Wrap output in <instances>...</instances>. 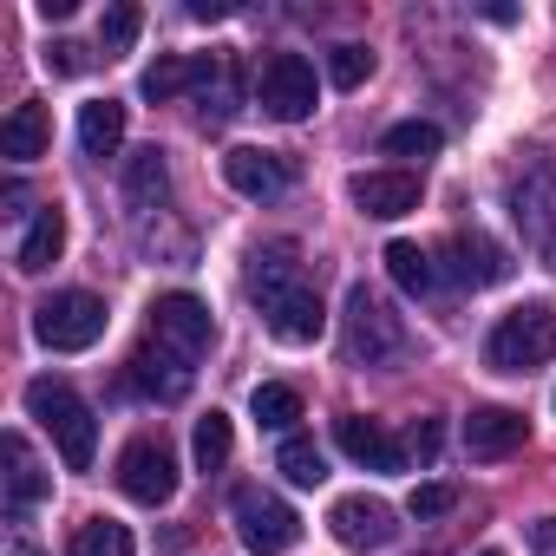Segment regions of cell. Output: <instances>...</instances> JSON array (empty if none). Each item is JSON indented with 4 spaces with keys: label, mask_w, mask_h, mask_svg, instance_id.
<instances>
[{
    "label": "cell",
    "mask_w": 556,
    "mask_h": 556,
    "mask_svg": "<svg viewBox=\"0 0 556 556\" xmlns=\"http://www.w3.org/2000/svg\"><path fill=\"white\" fill-rule=\"evenodd\" d=\"M125 197H131V210H157L170 197V164H164L157 144H144V151L125 157Z\"/></svg>",
    "instance_id": "21"
},
{
    "label": "cell",
    "mask_w": 556,
    "mask_h": 556,
    "mask_svg": "<svg viewBox=\"0 0 556 556\" xmlns=\"http://www.w3.org/2000/svg\"><path fill=\"white\" fill-rule=\"evenodd\" d=\"M478 556H504V549H478Z\"/></svg>",
    "instance_id": "38"
},
{
    "label": "cell",
    "mask_w": 556,
    "mask_h": 556,
    "mask_svg": "<svg viewBox=\"0 0 556 556\" xmlns=\"http://www.w3.org/2000/svg\"><path fill=\"white\" fill-rule=\"evenodd\" d=\"M439 144H445V131H439V125H426V118H406V125H393V131L380 138V151H387V157H419V164H426V157H439Z\"/></svg>",
    "instance_id": "27"
},
{
    "label": "cell",
    "mask_w": 556,
    "mask_h": 556,
    "mask_svg": "<svg viewBox=\"0 0 556 556\" xmlns=\"http://www.w3.org/2000/svg\"><path fill=\"white\" fill-rule=\"evenodd\" d=\"M40 60H47V73H60V79H79V73L92 66V53H86L79 40H53V47H47Z\"/></svg>",
    "instance_id": "33"
},
{
    "label": "cell",
    "mask_w": 556,
    "mask_h": 556,
    "mask_svg": "<svg viewBox=\"0 0 556 556\" xmlns=\"http://www.w3.org/2000/svg\"><path fill=\"white\" fill-rule=\"evenodd\" d=\"M543 262H549V268H556V236H543Z\"/></svg>",
    "instance_id": "37"
},
{
    "label": "cell",
    "mask_w": 556,
    "mask_h": 556,
    "mask_svg": "<svg viewBox=\"0 0 556 556\" xmlns=\"http://www.w3.org/2000/svg\"><path fill=\"white\" fill-rule=\"evenodd\" d=\"M523 413H510V406H471V419H465V452L471 458H510L517 445H523Z\"/></svg>",
    "instance_id": "16"
},
{
    "label": "cell",
    "mask_w": 556,
    "mask_h": 556,
    "mask_svg": "<svg viewBox=\"0 0 556 556\" xmlns=\"http://www.w3.org/2000/svg\"><path fill=\"white\" fill-rule=\"evenodd\" d=\"M151 341H157L164 354H177V361H197V354H210L216 321H210V308H203L197 295L170 289V295L151 302Z\"/></svg>",
    "instance_id": "7"
},
{
    "label": "cell",
    "mask_w": 556,
    "mask_h": 556,
    "mask_svg": "<svg viewBox=\"0 0 556 556\" xmlns=\"http://www.w3.org/2000/svg\"><path fill=\"white\" fill-rule=\"evenodd\" d=\"M66 556H131V530L112 517H86L66 543Z\"/></svg>",
    "instance_id": "26"
},
{
    "label": "cell",
    "mask_w": 556,
    "mask_h": 556,
    "mask_svg": "<svg viewBox=\"0 0 556 556\" xmlns=\"http://www.w3.org/2000/svg\"><path fill=\"white\" fill-rule=\"evenodd\" d=\"M255 99L268 118H282V125H302L315 112V66L302 53H268L262 60V79H255Z\"/></svg>",
    "instance_id": "8"
},
{
    "label": "cell",
    "mask_w": 556,
    "mask_h": 556,
    "mask_svg": "<svg viewBox=\"0 0 556 556\" xmlns=\"http://www.w3.org/2000/svg\"><path fill=\"white\" fill-rule=\"evenodd\" d=\"M236 536H242V549H255V556H289L295 543H302V517L275 497V491H255V484H242L236 491Z\"/></svg>",
    "instance_id": "6"
},
{
    "label": "cell",
    "mask_w": 556,
    "mask_h": 556,
    "mask_svg": "<svg viewBox=\"0 0 556 556\" xmlns=\"http://www.w3.org/2000/svg\"><path fill=\"white\" fill-rule=\"evenodd\" d=\"M47 144H53V118H47V105H14L8 112V125H0V157H14V164H34V157H47Z\"/></svg>",
    "instance_id": "19"
},
{
    "label": "cell",
    "mask_w": 556,
    "mask_h": 556,
    "mask_svg": "<svg viewBox=\"0 0 556 556\" xmlns=\"http://www.w3.org/2000/svg\"><path fill=\"white\" fill-rule=\"evenodd\" d=\"M190 92H197V118H203V125H229V118L242 112V73H236V53H229V47L203 53Z\"/></svg>",
    "instance_id": "11"
},
{
    "label": "cell",
    "mask_w": 556,
    "mask_h": 556,
    "mask_svg": "<svg viewBox=\"0 0 556 556\" xmlns=\"http://www.w3.org/2000/svg\"><path fill=\"white\" fill-rule=\"evenodd\" d=\"M341 348H348L354 367H393L406 354V321L367 282H354L348 289V308H341Z\"/></svg>",
    "instance_id": "4"
},
{
    "label": "cell",
    "mask_w": 556,
    "mask_h": 556,
    "mask_svg": "<svg viewBox=\"0 0 556 556\" xmlns=\"http://www.w3.org/2000/svg\"><path fill=\"white\" fill-rule=\"evenodd\" d=\"M190 14H197V21H223V14H229V0H190Z\"/></svg>",
    "instance_id": "36"
},
{
    "label": "cell",
    "mask_w": 556,
    "mask_h": 556,
    "mask_svg": "<svg viewBox=\"0 0 556 556\" xmlns=\"http://www.w3.org/2000/svg\"><path fill=\"white\" fill-rule=\"evenodd\" d=\"M367 79H374V53L367 47H334L328 53V86L334 92H361Z\"/></svg>",
    "instance_id": "30"
},
{
    "label": "cell",
    "mask_w": 556,
    "mask_h": 556,
    "mask_svg": "<svg viewBox=\"0 0 556 556\" xmlns=\"http://www.w3.org/2000/svg\"><path fill=\"white\" fill-rule=\"evenodd\" d=\"M0 458H8V510L14 517H27L40 497H47V471H40V458H34V445L21 439V432H8V439H0Z\"/></svg>",
    "instance_id": "18"
},
{
    "label": "cell",
    "mask_w": 556,
    "mask_h": 556,
    "mask_svg": "<svg viewBox=\"0 0 556 556\" xmlns=\"http://www.w3.org/2000/svg\"><path fill=\"white\" fill-rule=\"evenodd\" d=\"M118 491L131 497V504H170L177 497V458H170V445L164 439H131L125 452H118Z\"/></svg>",
    "instance_id": "9"
},
{
    "label": "cell",
    "mask_w": 556,
    "mask_h": 556,
    "mask_svg": "<svg viewBox=\"0 0 556 556\" xmlns=\"http://www.w3.org/2000/svg\"><path fill=\"white\" fill-rule=\"evenodd\" d=\"M556 361V302H523L484 334V367L491 374H536Z\"/></svg>",
    "instance_id": "2"
},
{
    "label": "cell",
    "mask_w": 556,
    "mask_h": 556,
    "mask_svg": "<svg viewBox=\"0 0 556 556\" xmlns=\"http://www.w3.org/2000/svg\"><path fill=\"white\" fill-rule=\"evenodd\" d=\"M118 144H125V105H118V99L79 105V151H86V157H112Z\"/></svg>",
    "instance_id": "22"
},
{
    "label": "cell",
    "mask_w": 556,
    "mask_h": 556,
    "mask_svg": "<svg viewBox=\"0 0 556 556\" xmlns=\"http://www.w3.org/2000/svg\"><path fill=\"white\" fill-rule=\"evenodd\" d=\"M439 445H445L439 419H419V426H413V452H419V465H432V458H439Z\"/></svg>",
    "instance_id": "34"
},
{
    "label": "cell",
    "mask_w": 556,
    "mask_h": 556,
    "mask_svg": "<svg viewBox=\"0 0 556 556\" xmlns=\"http://www.w3.org/2000/svg\"><path fill=\"white\" fill-rule=\"evenodd\" d=\"M249 295L262 302V321H268V334L282 341V348L321 341L328 308H321V295L302 282V262H295L289 242H275V249H255V255H249Z\"/></svg>",
    "instance_id": "1"
},
{
    "label": "cell",
    "mask_w": 556,
    "mask_h": 556,
    "mask_svg": "<svg viewBox=\"0 0 556 556\" xmlns=\"http://www.w3.org/2000/svg\"><path fill=\"white\" fill-rule=\"evenodd\" d=\"M190 79H197V60H157L151 73H144V99L151 105H164V99H177V92H190Z\"/></svg>",
    "instance_id": "31"
},
{
    "label": "cell",
    "mask_w": 556,
    "mask_h": 556,
    "mask_svg": "<svg viewBox=\"0 0 556 556\" xmlns=\"http://www.w3.org/2000/svg\"><path fill=\"white\" fill-rule=\"evenodd\" d=\"M249 413H255V426L262 432H295V419H302V393L295 387H255V400H249Z\"/></svg>",
    "instance_id": "25"
},
{
    "label": "cell",
    "mask_w": 556,
    "mask_h": 556,
    "mask_svg": "<svg viewBox=\"0 0 556 556\" xmlns=\"http://www.w3.org/2000/svg\"><path fill=\"white\" fill-rule=\"evenodd\" d=\"M387 275L406 295H432L439 289V268H432V255L419 242H387Z\"/></svg>",
    "instance_id": "23"
},
{
    "label": "cell",
    "mask_w": 556,
    "mask_h": 556,
    "mask_svg": "<svg viewBox=\"0 0 556 556\" xmlns=\"http://www.w3.org/2000/svg\"><path fill=\"white\" fill-rule=\"evenodd\" d=\"M275 471H282L289 484H302V491H315V484L328 478V458H321V445H315V439L289 432V439H282V452H275Z\"/></svg>",
    "instance_id": "24"
},
{
    "label": "cell",
    "mask_w": 556,
    "mask_h": 556,
    "mask_svg": "<svg viewBox=\"0 0 556 556\" xmlns=\"http://www.w3.org/2000/svg\"><path fill=\"white\" fill-rule=\"evenodd\" d=\"M328 530H334V543H348V549H387V543L400 536V510H393L387 497L354 491V497H334Z\"/></svg>",
    "instance_id": "10"
},
{
    "label": "cell",
    "mask_w": 556,
    "mask_h": 556,
    "mask_svg": "<svg viewBox=\"0 0 556 556\" xmlns=\"http://www.w3.org/2000/svg\"><path fill=\"white\" fill-rule=\"evenodd\" d=\"M105 302L99 295H86V289H60V295H47L40 308H34V341L40 348H53V354H86V348H99L105 341Z\"/></svg>",
    "instance_id": "5"
},
{
    "label": "cell",
    "mask_w": 556,
    "mask_h": 556,
    "mask_svg": "<svg viewBox=\"0 0 556 556\" xmlns=\"http://www.w3.org/2000/svg\"><path fill=\"white\" fill-rule=\"evenodd\" d=\"M452 282L458 289H497L510 282V249H497L491 236H452Z\"/></svg>",
    "instance_id": "15"
},
{
    "label": "cell",
    "mask_w": 556,
    "mask_h": 556,
    "mask_svg": "<svg viewBox=\"0 0 556 556\" xmlns=\"http://www.w3.org/2000/svg\"><path fill=\"white\" fill-rule=\"evenodd\" d=\"M131 387H138L144 400H157V406H177V400L190 393V361H177V354H164V348H138V354H131Z\"/></svg>",
    "instance_id": "17"
},
{
    "label": "cell",
    "mask_w": 556,
    "mask_h": 556,
    "mask_svg": "<svg viewBox=\"0 0 556 556\" xmlns=\"http://www.w3.org/2000/svg\"><path fill=\"white\" fill-rule=\"evenodd\" d=\"M530 549H536V556H556V517H536V523H530Z\"/></svg>",
    "instance_id": "35"
},
{
    "label": "cell",
    "mask_w": 556,
    "mask_h": 556,
    "mask_svg": "<svg viewBox=\"0 0 556 556\" xmlns=\"http://www.w3.org/2000/svg\"><path fill=\"white\" fill-rule=\"evenodd\" d=\"M223 184L249 203H268V197H282L289 190V164L275 157V151H255V144H236L223 157Z\"/></svg>",
    "instance_id": "12"
},
{
    "label": "cell",
    "mask_w": 556,
    "mask_h": 556,
    "mask_svg": "<svg viewBox=\"0 0 556 556\" xmlns=\"http://www.w3.org/2000/svg\"><path fill=\"white\" fill-rule=\"evenodd\" d=\"M334 445H341L354 465H367V471H406V445H400L380 419H361V413L334 419Z\"/></svg>",
    "instance_id": "14"
},
{
    "label": "cell",
    "mask_w": 556,
    "mask_h": 556,
    "mask_svg": "<svg viewBox=\"0 0 556 556\" xmlns=\"http://www.w3.org/2000/svg\"><path fill=\"white\" fill-rule=\"evenodd\" d=\"M60 255H66V210H60V203H47V210L27 223V236H21L14 262H21V275H40V268H53Z\"/></svg>",
    "instance_id": "20"
},
{
    "label": "cell",
    "mask_w": 556,
    "mask_h": 556,
    "mask_svg": "<svg viewBox=\"0 0 556 556\" xmlns=\"http://www.w3.org/2000/svg\"><path fill=\"white\" fill-rule=\"evenodd\" d=\"M458 504V484H445V478H432V484H413V497H406V517H419V523H432V517H445Z\"/></svg>",
    "instance_id": "32"
},
{
    "label": "cell",
    "mask_w": 556,
    "mask_h": 556,
    "mask_svg": "<svg viewBox=\"0 0 556 556\" xmlns=\"http://www.w3.org/2000/svg\"><path fill=\"white\" fill-rule=\"evenodd\" d=\"M348 197H354V210H361V216L393 223V216L419 210V177H413V170H361V177L348 184Z\"/></svg>",
    "instance_id": "13"
},
{
    "label": "cell",
    "mask_w": 556,
    "mask_h": 556,
    "mask_svg": "<svg viewBox=\"0 0 556 556\" xmlns=\"http://www.w3.org/2000/svg\"><path fill=\"white\" fill-rule=\"evenodd\" d=\"M27 413L53 432V445H60L66 471H92V452H99V419H92V406H86L66 380H34V387H27Z\"/></svg>",
    "instance_id": "3"
},
{
    "label": "cell",
    "mask_w": 556,
    "mask_h": 556,
    "mask_svg": "<svg viewBox=\"0 0 556 556\" xmlns=\"http://www.w3.org/2000/svg\"><path fill=\"white\" fill-rule=\"evenodd\" d=\"M138 27H144V14L131 8V0H112L105 21H99V47H105V60L131 53V47H138Z\"/></svg>",
    "instance_id": "29"
},
{
    "label": "cell",
    "mask_w": 556,
    "mask_h": 556,
    "mask_svg": "<svg viewBox=\"0 0 556 556\" xmlns=\"http://www.w3.org/2000/svg\"><path fill=\"white\" fill-rule=\"evenodd\" d=\"M229 445H236L229 419H223V413H203V419H197V439H190L197 471H223V465H229Z\"/></svg>",
    "instance_id": "28"
}]
</instances>
